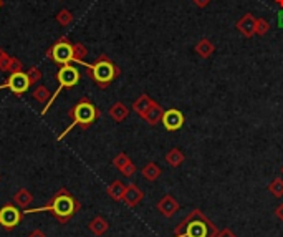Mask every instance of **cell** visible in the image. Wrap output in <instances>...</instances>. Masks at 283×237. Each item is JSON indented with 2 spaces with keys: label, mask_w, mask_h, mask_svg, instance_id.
<instances>
[{
  "label": "cell",
  "mask_w": 283,
  "mask_h": 237,
  "mask_svg": "<svg viewBox=\"0 0 283 237\" xmlns=\"http://www.w3.org/2000/svg\"><path fill=\"white\" fill-rule=\"evenodd\" d=\"M81 204L78 203V199H75V196L65 187L56 191L52 199H48V203L41 207H28L24 209V216L27 214H35V212H48L52 214L53 218L61 222V224H67V222L72 221L73 216L80 211Z\"/></svg>",
  "instance_id": "1"
},
{
  "label": "cell",
  "mask_w": 283,
  "mask_h": 237,
  "mask_svg": "<svg viewBox=\"0 0 283 237\" xmlns=\"http://www.w3.org/2000/svg\"><path fill=\"white\" fill-rule=\"evenodd\" d=\"M217 227L199 209L190 211L179 226L174 229L172 237H215Z\"/></svg>",
  "instance_id": "2"
},
{
  "label": "cell",
  "mask_w": 283,
  "mask_h": 237,
  "mask_svg": "<svg viewBox=\"0 0 283 237\" xmlns=\"http://www.w3.org/2000/svg\"><path fill=\"white\" fill-rule=\"evenodd\" d=\"M68 116H70V120H72V123H70V126L58 136V141H61V139L76 126L81 130H88L91 124L101 116V111L93 101L88 100L86 96H83V98L68 111Z\"/></svg>",
  "instance_id": "3"
},
{
  "label": "cell",
  "mask_w": 283,
  "mask_h": 237,
  "mask_svg": "<svg viewBox=\"0 0 283 237\" xmlns=\"http://www.w3.org/2000/svg\"><path fill=\"white\" fill-rule=\"evenodd\" d=\"M83 67L86 68V75L95 81V85L101 90H106L119 75H121V70L113 63L108 55H104V53L96 58L95 63H91V65L84 63Z\"/></svg>",
  "instance_id": "4"
},
{
  "label": "cell",
  "mask_w": 283,
  "mask_h": 237,
  "mask_svg": "<svg viewBox=\"0 0 283 237\" xmlns=\"http://www.w3.org/2000/svg\"><path fill=\"white\" fill-rule=\"evenodd\" d=\"M80 78H81L80 70H78L76 67H73L72 63L60 67L58 73H56V80H58V88H56V90H55V93L50 96V100H48L47 106H45L43 110H41V115H45L47 111L50 110V106L53 104V101L56 100V96H58V95L63 92V90L76 87L78 83H80Z\"/></svg>",
  "instance_id": "5"
},
{
  "label": "cell",
  "mask_w": 283,
  "mask_h": 237,
  "mask_svg": "<svg viewBox=\"0 0 283 237\" xmlns=\"http://www.w3.org/2000/svg\"><path fill=\"white\" fill-rule=\"evenodd\" d=\"M47 57L53 60L56 65H68L73 61V47L67 38H60L56 44H53L47 52Z\"/></svg>",
  "instance_id": "6"
},
{
  "label": "cell",
  "mask_w": 283,
  "mask_h": 237,
  "mask_svg": "<svg viewBox=\"0 0 283 237\" xmlns=\"http://www.w3.org/2000/svg\"><path fill=\"white\" fill-rule=\"evenodd\" d=\"M32 83L28 80L27 72H17V73H10L9 78L5 80V83L0 85V90H9L10 93L15 96H22L30 90Z\"/></svg>",
  "instance_id": "7"
},
{
  "label": "cell",
  "mask_w": 283,
  "mask_h": 237,
  "mask_svg": "<svg viewBox=\"0 0 283 237\" xmlns=\"http://www.w3.org/2000/svg\"><path fill=\"white\" fill-rule=\"evenodd\" d=\"M24 212L20 211L17 206H13L12 203L4 204L0 207V226H2L5 231H12L15 229L20 222H22Z\"/></svg>",
  "instance_id": "8"
},
{
  "label": "cell",
  "mask_w": 283,
  "mask_h": 237,
  "mask_svg": "<svg viewBox=\"0 0 283 237\" xmlns=\"http://www.w3.org/2000/svg\"><path fill=\"white\" fill-rule=\"evenodd\" d=\"M161 123L164 124V128L167 131H171L172 133V131H178L184 126V115L176 108L164 110V115H162Z\"/></svg>",
  "instance_id": "9"
},
{
  "label": "cell",
  "mask_w": 283,
  "mask_h": 237,
  "mask_svg": "<svg viewBox=\"0 0 283 237\" xmlns=\"http://www.w3.org/2000/svg\"><path fill=\"white\" fill-rule=\"evenodd\" d=\"M0 72L4 73H17V72H24V65L22 61L15 57H10L2 47H0Z\"/></svg>",
  "instance_id": "10"
},
{
  "label": "cell",
  "mask_w": 283,
  "mask_h": 237,
  "mask_svg": "<svg viewBox=\"0 0 283 237\" xmlns=\"http://www.w3.org/2000/svg\"><path fill=\"white\" fill-rule=\"evenodd\" d=\"M156 207H158V211L164 216V218L169 219L179 211V203L172 194H164V196L159 199V203L156 204Z\"/></svg>",
  "instance_id": "11"
},
{
  "label": "cell",
  "mask_w": 283,
  "mask_h": 237,
  "mask_svg": "<svg viewBox=\"0 0 283 237\" xmlns=\"http://www.w3.org/2000/svg\"><path fill=\"white\" fill-rule=\"evenodd\" d=\"M255 22H257V18L253 17L252 13H245L244 17L238 18V22L235 24V27L245 38H252L253 35H255Z\"/></svg>",
  "instance_id": "12"
},
{
  "label": "cell",
  "mask_w": 283,
  "mask_h": 237,
  "mask_svg": "<svg viewBox=\"0 0 283 237\" xmlns=\"http://www.w3.org/2000/svg\"><path fill=\"white\" fill-rule=\"evenodd\" d=\"M144 199V192L143 189H139L138 184H128L126 186L124 196H123V203L128 207H136L141 201Z\"/></svg>",
  "instance_id": "13"
},
{
  "label": "cell",
  "mask_w": 283,
  "mask_h": 237,
  "mask_svg": "<svg viewBox=\"0 0 283 237\" xmlns=\"http://www.w3.org/2000/svg\"><path fill=\"white\" fill-rule=\"evenodd\" d=\"M162 115H164V108L161 106L159 103H153V106L147 110V113L143 116V120L147 123V124H151V126H156V124H159L161 120H162Z\"/></svg>",
  "instance_id": "14"
},
{
  "label": "cell",
  "mask_w": 283,
  "mask_h": 237,
  "mask_svg": "<svg viewBox=\"0 0 283 237\" xmlns=\"http://www.w3.org/2000/svg\"><path fill=\"white\" fill-rule=\"evenodd\" d=\"M129 115V108L126 106V104L123 101H116L113 106L110 108V116H111V120L113 121H116V123H123L126 118H128Z\"/></svg>",
  "instance_id": "15"
},
{
  "label": "cell",
  "mask_w": 283,
  "mask_h": 237,
  "mask_svg": "<svg viewBox=\"0 0 283 237\" xmlns=\"http://www.w3.org/2000/svg\"><path fill=\"white\" fill-rule=\"evenodd\" d=\"M194 50H195V53L199 55L201 58H210L212 53H214V50H215V45L212 44V41H210L209 38L204 37V38H201V40L195 44Z\"/></svg>",
  "instance_id": "16"
},
{
  "label": "cell",
  "mask_w": 283,
  "mask_h": 237,
  "mask_svg": "<svg viewBox=\"0 0 283 237\" xmlns=\"http://www.w3.org/2000/svg\"><path fill=\"white\" fill-rule=\"evenodd\" d=\"M153 103H154V100L151 98L149 95H146V93H143L141 96H138V100L133 103V110L136 111V113L143 118L146 113H147V110H149L151 106H153Z\"/></svg>",
  "instance_id": "17"
},
{
  "label": "cell",
  "mask_w": 283,
  "mask_h": 237,
  "mask_svg": "<svg viewBox=\"0 0 283 237\" xmlns=\"http://www.w3.org/2000/svg\"><path fill=\"white\" fill-rule=\"evenodd\" d=\"M88 229H90L91 234H95V235H103V234L108 232L110 224H108V221H106L104 218H101V216H96L95 219L90 221Z\"/></svg>",
  "instance_id": "18"
},
{
  "label": "cell",
  "mask_w": 283,
  "mask_h": 237,
  "mask_svg": "<svg viewBox=\"0 0 283 237\" xmlns=\"http://www.w3.org/2000/svg\"><path fill=\"white\" fill-rule=\"evenodd\" d=\"M126 186L128 184H124L123 181H113V183L108 186V189H106V192H108V196L113 199V201H123V196H124V191H126Z\"/></svg>",
  "instance_id": "19"
},
{
  "label": "cell",
  "mask_w": 283,
  "mask_h": 237,
  "mask_svg": "<svg viewBox=\"0 0 283 237\" xmlns=\"http://www.w3.org/2000/svg\"><path fill=\"white\" fill-rule=\"evenodd\" d=\"M13 203H15V206L22 207V209H28L33 203L32 192L28 189H25V187H22V189H18L15 192V196H13Z\"/></svg>",
  "instance_id": "20"
},
{
  "label": "cell",
  "mask_w": 283,
  "mask_h": 237,
  "mask_svg": "<svg viewBox=\"0 0 283 237\" xmlns=\"http://www.w3.org/2000/svg\"><path fill=\"white\" fill-rule=\"evenodd\" d=\"M184 159H186V156H184V153L179 148L169 149L167 155H166V163L171 166V168H179V166L184 163Z\"/></svg>",
  "instance_id": "21"
},
{
  "label": "cell",
  "mask_w": 283,
  "mask_h": 237,
  "mask_svg": "<svg viewBox=\"0 0 283 237\" xmlns=\"http://www.w3.org/2000/svg\"><path fill=\"white\" fill-rule=\"evenodd\" d=\"M73 47V63H78V65H84V58L88 57V48L84 47L81 41H75L72 44Z\"/></svg>",
  "instance_id": "22"
},
{
  "label": "cell",
  "mask_w": 283,
  "mask_h": 237,
  "mask_svg": "<svg viewBox=\"0 0 283 237\" xmlns=\"http://www.w3.org/2000/svg\"><path fill=\"white\" fill-rule=\"evenodd\" d=\"M161 173H162V169H161L156 163H153V161L147 163V164L144 166V168L141 169V174H143V178H144L146 181H151V183L161 176Z\"/></svg>",
  "instance_id": "23"
},
{
  "label": "cell",
  "mask_w": 283,
  "mask_h": 237,
  "mask_svg": "<svg viewBox=\"0 0 283 237\" xmlns=\"http://www.w3.org/2000/svg\"><path fill=\"white\" fill-rule=\"evenodd\" d=\"M32 96L35 100H37L38 103H48V100H50V90H48L45 85H37L33 88V92H32Z\"/></svg>",
  "instance_id": "24"
},
{
  "label": "cell",
  "mask_w": 283,
  "mask_h": 237,
  "mask_svg": "<svg viewBox=\"0 0 283 237\" xmlns=\"http://www.w3.org/2000/svg\"><path fill=\"white\" fill-rule=\"evenodd\" d=\"M55 20L58 22V25H61V27H68V25L73 24V13L70 12V10H67V9H63V10H60L58 13H56Z\"/></svg>",
  "instance_id": "25"
},
{
  "label": "cell",
  "mask_w": 283,
  "mask_h": 237,
  "mask_svg": "<svg viewBox=\"0 0 283 237\" xmlns=\"http://www.w3.org/2000/svg\"><path fill=\"white\" fill-rule=\"evenodd\" d=\"M268 191H270L275 198H283V178H275L270 184H268Z\"/></svg>",
  "instance_id": "26"
},
{
  "label": "cell",
  "mask_w": 283,
  "mask_h": 237,
  "mask_svg": "<svg viewBox=\"0 0 283 237\" xmlns=\"http://www.w3.org/2000/svg\"><path fill=\"white\" fill-rule=\"evenodd\" d=\"M268 30H270V24H268V20L265 18H257L255 22V35H258V37H264V35L268 33Z\"/></svg>",
  "instance_id": "27"
},
{
  "label": "cell",
  "mask_w": 283,
  "mask_h": 237,
  "mask_svg": "<svg viewBox=\"0 0 283 237\" xmlns=\"http://www.w3.org/2000/svg\"><path fill=\"white\" fill-rule=\"evenodd\" d=\"M128 163H131V159H129L128 155H126V153H119V155H116L115 159H113V166H115L118 171L123 169Z\"/></svg>",
  "instance_id": "28"
},
{
  "label": "cell",
  "mask_w": 283,
  "mask_h": 237,
  "mask_svg": "<svg viewBox=\"0 0 283 237\" xmlns=\"http://www.w3.org/2000/svg\"><path fill=\"white\" fill-rule=\"evenodd\" d=\"M27 76L32 85H38V81L41 80V70L38 67H30L27 70Z\"/></svg>",
  "instance_id": "29"
},
{
  "label": "cell",
  "mask_w": 283,
  "mask_h": 237,
  "mask_svg": "<svg viewBox=\"0 0 283 237\" xmlns=\"http://www.w3.org/2000/svg\"><path fill=\"white\" fill-rule=\"evenodd\" d=\"M119 173H121L124 178H133L134 174H136V166H134V163L131 161V163L126 164L123 169H119Z\"/></svg>",
  "instance_id": "30"
},
{
  "label": "cell",
  "mask_w": 283,
  "mask_h": 237,
  "mask_svg": "<svg viewBox=\"0 0 283 237\" xmlns=\"http://www.w3.org/2000/svg\"><path fill=\"white\" fill-rule=\"evenodd\" d=\"M215 237H237L235 234H233L230 229H222V231H219L215 234Z\"/></svg>",
  "instance_id": "31"
},
{
  "label": "cell",
  "mask_w": 283,
  "mask_h": 237,
  "mask_svg": "<svg viewBox=\"0 0 283 237\" xmlns=\"http://www.w3.org/2000/svg\"><path fill=\"white\" fill-rule=\"evenodd\" d=\"M28 237H47V234L43 231H40V229H35V231L28 234Z\"/></svg>",
  "instance_id": "32"
},
{
  "label": "cell",
  "mask_w": 283,
  "mask_h": 237,
  "mask_svg": "<svg viewBox=\"0 0 283 237\" xmlns=\"http://www.w3.org/2000/svg\"><path fill=\"white\" fill-rule=\"evenodd\" d=\"M275 216H277V218H278L280 221H283V203L278 204L277 209H275Z\"/></svg>",
  "instance_id": "33"
},
{
  "label": "cell",
  "mask_w": 283,
  "mask_h": 237,
  "mask_svg": "<svg viewBox=\"0 0 283 237\" xmlns=\"http://www.w3.org/2000/svg\"><path fill=\"white\" fill-rule=\"evenodd\" d=\"M194 4L197 7H201V9H206V7L210 4V0H194Z\"/></svg>",
  "instance_id": "34"
},
{
  "label": "cell",
  "mask_w": 283,
  "mask_h": 237,
  "mask_svg": "<svg viewBox=\"0 0 283 237\" xmlns=\"http://www.w3.org/2000/svg\"><path fill=\"white\" fill-rule=\"evenodd\" d=\"M277 24H278V29L283 30V9L278 12V15H277Z\"/></svg>",
  "instance_id": "35"
},
{
  "label": "cell",
  "mask_w": 283,
  "mask_h": 237,
  "mask_svg": "<svg viewBox=\"0 0 283 237\" xmlns=\"http://www.w3.org/2000/svg\"><path fill=\"white\" fill-rule=\"evenodd\" d=\"M275 4H277L280 9H283V0H275Z\"/></svg>",
  "instance_id": "36"
},
{
  "label": "cell",
  "mask_w": 283,
  "mask_h": 237,
  "mask_svg": "<svg viewBox=\"0 0 283 237\" xmlns=\"http://www.w3.org/2000/svg\"><path fill=\"white\" fill-rule=\"evenodd\" d=\"M0 9H2V0H0Z\"/></svg>",
  "instance_id": "37"
},
{
  "label": "cell",
  "mask_w": 283,
  "mask_h": 237,
  "mask_svg": "<svg viewBox=\"0 0 283 237\" xmlns=\"http://www.w3.org/2000/svg\"><path fill=\"white\" fill-rule=\"evenodd\" d=\"M281 174H283V166H281Z\"/></svg>",
  "instance_id": "38"
},
{
  "label": "cell",
  "mask_w": 283,
  "mask_h": 237,
  "mask_svg": "<svg viewBox=\"0 0 283 237\" xmlns=\"http://www.w3.org/2000/svg\"><path fill=\"white\" fill-rule=\"evenodd\" d=\"M0 179H2V176H0Z\"/></svg>",
  "instance_id": "39"
}]
</instances>
